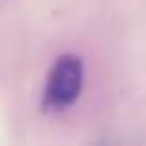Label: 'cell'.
I'll list each match as a JSON object with an SVG mask.
<instances>
[{
	"mask_svg": "<svg viewBox=\"0 0 146 146\" xmlns=\"http://www.w3.org/2000/svg\"><path fill=\"white\" fill-rule=\"evenodd\" d=\"M84 84L82 60L73 54L60 56L54 62L45 84V105L52 110L69 108L80 97Z\"/></svg>",
	"mask_w": 146,
	"mask_h": 146,
	"instance_id": "obj_1",
	"label": "cell"
}]
</instances>
